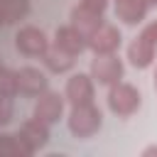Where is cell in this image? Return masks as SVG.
Masks as SVG:
<instances>
[{
    "instance_id": "1",
    "label": "cell",
    "mask_w": 157,
    "mask_h": 157,
    "mask_svg": "<svg viewBox=\"0 0 157 157\" xmlns=\"http://www.w3.org/2000/svg\"><path fill=\"white\" fill-rule=\"evenodd\" d=\"M103 125V113L101 108L91 101V103H78V105H71L69 110V118H66V128L74 137L78 140H86V137H93Z\"/></svg>"
},
{
    "instance_id": "2",
    "label": "cell",
    "mask_w": 157,
    "mask_h": 157,
    "mask_svg": "<svg viewBox=\"0 0 157 157\" xmlns=\"http://www.w3.org/2000/svg\"><path fill=\"white\" fill-rule=\"evenodd\" d=\"M108 110L118 118H130L132 113L140 110L142 105V93L137 86L128 83V81H115L113 86H108V96H105Z\"/></svg>"
},
{
    "instance_id": "3",
    "label": "cell",
    "mask_w": 157,
    "mask_h": 157,
    "mask_svg": "<svg viewBox=\"0 0 157 157\" xmlns=\"http://www.w3.org/2000/svg\"><path fill=\"white\" fill-rule=\"evenodd\" d=\"M52 47L47 32L37 25H22L17 32H15V49L25 56H39Z\"/></svg>"
},
{
    "instance_id": "4",
    "label": "cell",
    "mask_w": 157,
    "mask_h": 157,
    "mask_svg": "<svg viewBox=\"0 0 157 157\" xmlns=\"http://www.w3.org/2000/svg\"><path fill=\"white\" fill-rule=\"evenodd\" d=\"M64 105H66V98L59 93V91H42L34 101V108H32V118L47 123V125H54L64 118Z\"/></svg>"
},
{
    "instance_id": "5",
    "label": "cell",
    "mask_w": 157,
    "mask_h": 157,
    "mask_svg": "<svg viewBox=\"0 0 157 157\" xmlns=\"http://www.w3.org/2000/svg\"><path fill=\"white\" fill-rule=\"evenodd\" d=\"M15 135H17L20 145L25 147L27 157H32V155H37L39 150L47 147V142H49V125L37 120V118H29V120H25L20 125V130Z\"/></svg>"
},
{
    "instance_id": "6",
    "label": "cell",
    "mask_w": 157,
    "mask_h": 157,
    "mask_svg": "<svg viewBox=\"0 0 157 157\" xmlns=\"http://www.w3.org/2000/svg\"><path fill=\"white\" fill-rule=\"evenodd\" d=\"M123 59L113 52V54H96V59L91 61V78L101 86H113L115 81L123 78Z\"/></svg>"
},
{
    "instance_id": "7",
    "label": "cell",
    "mask_w": 157,
    "mask_h": 157,
    "mask_svg": "<svg viewBox=\"0 0 157 157\" xmlns=\"http://www.w3.org/2000/svg\"><path fill=\"white\" fill-rule=\"evenodd\" d=\"M120 42H123V34H120V29H118L115 25H110V22H101V25L86 37V47H88L93 54H113V52H118Z\"/></svg>"
},
{
    "instance_id": "8",
    "label": "cell",
    "mask_w": 157,
    "mask_h": 157,
    "mask_svg": "<svg viewBox=\"0 0 157 157\" xmlns=\"http://www.w3.org/2000/svg\"><path fill=\"white\" fill-rule=\"evenodd\" d=\"M64 98L71 105L78 103H91L96 98V81L91 78V74H71L66 86H64Z\"/></svg>"
},
{
    "instance_id": "9",
    "label": "cell",
    "mask_w": 157,
    "mask_h": 157,
    "mask_svg": "<svg viewBox=\"0 0 157 157\" xmlns=\"http://www.w3.org/2000/svg\"><path fill=\"white\" fill-rule=\"evenodd\" d=\"M15 76H17V93L37 98L42 91L49 88L47 74L42 69H37V66H20V69H15Z\"/></svg>"
},
{
    "instance_id": "10",
    "label": "cell",
    "mask_w": 157,
    "mask_h": 157,
    "mask_svg": "<svg viewBox=\"0 0 157 157\" xmlns=\"http://www.w3.org/2000/svg\"><path fill=\"white\" fill-rule=\"evenodd\" d=\"M52 47H56V49H61V52H66L71 56H78V54H83L88 49L86 47V37L76 27H71V25H61V27L54 29Z\"/></svg>"
},
{
    "instance_id": "11",
    "label": "cell",
    "mask_w": 157,
    "mask_h": 157,
    "mask_svg": "<svg viewBox=\"0 0 157 157\" xmlns=\"http://www.w3.org/2000/svg\"><path fill=\"white\" fill-rule=\"evenodd\" d=\"M155 44L150 39H145L142 34H137L130 44H128V61L135 66V69H147L155 64Z\"/></svg>"
},
{
    "instance_id": "12",
    "label": "cell",
    "mask_w": 157,
    "mask_h": 157,
    "mask_svg": "<svg viewBox=\"0 0 157 157\" xmlns=\"http://www.w3.org/2000/svg\"><path fill=\"white\" fill-rule=\"evenodd\" d=\"M147 10H150L147 0H115V17L130 27L140 25L145 20Z\"/></svg>"
},
{
    "instance_id": "13",
    "label": "cell",
    "mask_w": 157,
    "mask_h": 157,
    "mask_svg": "<svg viewBox=\"0 0 157 157\" xmlns=\"http://www.w3.org/2000/svg\"><path fill=\"white\" fill-rule=\"evenodd\" d=\"M101 22H103V15L91 12V10H86L83 5H74V7H71V12H69V25H71V27H76L83 37H88V34H91Z\"/></svg>"
},
{
    "instance_id": "14",
    "label": "cell",
    "mask_w": 157,
    "mask_h": 157,
    "mask_svg": "<svg viewBox=\"0 0 157 157\" xmlns=\"http://www.w3.org/2000/svg\"><path fill=\"white\" fill-rule=\"evenodd\" d=\"M74 59H76V56H71V54H66V52H61V49H56V47H49V49L42 54V61H44L47 71H52V74H66V71L74 66Z\"/></svg>"
},
{
    "instance_id": "15",
    "label": "cell",
    "mask_w": 157,
    "mask_h": 157,
    "mask_svg": "<svg viewBox=\"0 0 157 157\" xmlns=\"http://www.w3.org/2000/svg\"><path fill=\"white\" fill-rule=\"evenodd\" d=\"M2 10V22L5 25H17L29 15V0H5L0 5Z\"/></svg>"
},
{
    "instance_id": "16",
    "label": "cell",
    "mask_w": 157,
    "mask_h": 157,
    "mask_svg": "<svg viewBox=\"0 0 157 157\" xmlns=\"http://www.w3.org/2000/svg\"><path fill=\"white\" fill-rule=\"evenodd\" d=\"M0 157H27L25 147L20 145L17 135L0 132Z\"/></svg>"
},
{
    "instance_id": "17",
    "label": "cell",
    "mask_w": 157,
    "mask_h": 157,
    "mask_svg": "<svg viewBox=\"0 0 157 157\" xmlns=\"http://www.w3.org/2000/svg\"><path fill=\"white\" fill-rule=\"evenodd\" d=\"M0 93H7V96L17 93V76H15V69L10 66H0Z\"/></svg>"
},
{
    "instance_id": "18",
    "label": "cell",
    "mask_w": 157,
    "mask_h": 157,
    "mask_svg": "<svg viewBox=\"0 0 157 157\" xmlns=\"http://www.w3.org/2000/svg\"><path fill=\"white\" fill-rule=\"evenodd\" d=\"M15 96H7V93H0V128H5L12 115H15Z\"/></svg>"
},
{
    "instance_id": "19",
    "label": "cell",
    "mask_w": 157,
    "mask_h": 157,
    "mask_svg": "<svg viewBox=\"0 0 157 157\" xmlns=\"http://www.w3.org/2000/svg\"><path fill=\"white\" fill-rule=\"evenodd\" d=\"M78 5H83V7H86V10H91V12L103 15V12H105V7H108V0H78Z\"/></svg>"
},
{
    "instance_id": "20",
    "label": "cell",
    "mask_w": 157,
    "mask_h": 157,
    "mask_svg": "<svg viewBox=\"0 0 157 157\" xmlns=\"http://www.w3.org/2000/svg\"><path fill=\"white\" fill-rule=\"evenodd\" d=\"M145 39H150L155 47H157V20H150L145 27H142V32H140Z\"/></svg>"
},
{
    "instance_id": "21",
    "label": "cell",
    "mask_w": 157,
    "mask_h": 157,
    "mask_svg": "<svg viewBox=\"0 0 157 157\" xmlns=\"http://www.w3.org/2000/svg\"><path fill=\"white\" fill-rule=\"evenodd\" d=\"M142 157H157V145H147L142 150Z\"/></svg>"
},
{
    "instance_id": "22",
    "label": "cell",
    "mask_w": 157,
    "mask_h": 157,
    "mask_svg": "<svg viewBox=\"0 0 157 157\" xmlns=\"http://www.w3.org/2000/svg\"><path fill=\"white\" fill-rule=\"evenodd\" d=\"M147 5L150 7H157V0H147Z\"/></svg>"
},
{
    "instance_id": "23",
    "label": "cell",
    "mask_w": 157,
    "mask_h": 157,
    "mask_svg": "<svg viewBox=\"0 0 157 157\" xmlns=\"http://www.w3.org/2000/svg\"><path fill=\"white\" fill-rule=\"evenodd\" d=\"M152 78H155V88H157V66H155V76Z\"/></svg>"
},
{
    "instance_id": "24",
    "label": "cell",
    "mask_w": 157,
    "mask_h": 157,
    "mask_svg": "<svg viewBox=\"0 0 157 157\" xmlns=\"http://www.w3.org/2000/svg\"><path fill=\"white\" fill-rule=\"evenodd\" d=\"M2 25H5V22H2V10H0V27H2Z\"/></svg>"
},
{
    "instance_id": "25",
    "label": "cell",
    "mask_w": 157,
    "mask_h": 157,
    "mask_svg": "<svg viewBox=\"0 0 157 157\" xmlns=\"http://www.w3.org/2000/svg\"><path fill=\"white\" fill-rule=\"evenodd\" d=\"M2 2H5V0H0V5H2Z\"/></svg>"
},
{
    "instance_id": "26",
    "label": "cell",
    "mask_w": 157,
    "mask_h": 157,
    "mask_svg": "<svg viewBox=\"0 0 157 157\" xmlns=\"http://www.w3.org/2000/svg\"><path fill=\"white\" fill-rule=\"evenodd\" d=\"M0 66H2V64H0Z\"/></svg>"
}]
</instances>
